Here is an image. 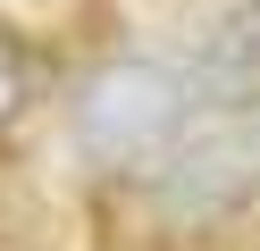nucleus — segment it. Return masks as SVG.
Instances as JSON below:
<instances>
[{"instance_id": "obj_1", "label": "nucleus", "mask_w": 260, "mask_h": 251, "mask_svg": "<svg viewBox=\"0 0 260 251\" xmlns=\"http://www.w3.org/2000/svg\"><path fill=\"white\" fill-rule=\"evenodd\" d=\"M193 117V84L176 59H151V50H126V59H101L84 76L68 109V134H76V159L92 176H151L159 151L185 134Z\"/></svg>"}, {"instance_id": "obj_2", "label": "nucleus", "mask_w": 260, "mask_h": 251, "mask_svg": "<svg viewBox=\"0 0 260 251\" xmlns=\"http://www.w3.org/2000/svg\"><path fill=\"white\" fill-rule=\"evenodd\" d=\"M260 201V100H226L185 126L151 167V209L168 226H218Z\"/></svg>"}, {"instance_id": "obj_3", "label": "nucleus", "mask_w": 260, "mask_h": 251, "mask_svg": "<svg viewBox=\"0 0 260 251\" xmlns=\"http://www.w3.org/2000/svg\"><path fill=\"white\" fill-rule=\"evenodd\" d=\"M34 84H42V59L17 25H0V126H17L34 109Z\"/></svg>"}, {"instance_id": "obj_4", "label": "nucleus", "mask_w": 260, "mask_h": 251, "mask_svg": "<svg viewBox=\"0 0 260 251\" xmlns=\"http://www.w3.org/2000/svg\"><path fill=\"white\" fill-rule=\"evenodd\" d=\"M235 25H243V33L260 42V0H243V9H235Z\"/></svg>"}]
</instances>
